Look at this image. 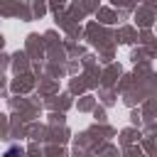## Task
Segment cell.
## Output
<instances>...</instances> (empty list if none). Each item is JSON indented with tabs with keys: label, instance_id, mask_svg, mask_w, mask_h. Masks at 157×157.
<instances>
[{
	"label": "cell",
	"instance_id": "obj_1",
	"mask_svg": "<svg viewBox=\"0 0 157 157\" xmlns=\"http://www.w3.org/2000/svg\"><path fill=\"white\" fill-rule=\"evenodd\" d=\"M20 155H22V152H20V150H17V147H12V150H10V152H7V157H20Z\"/></svg>",
	"mask_w": 157,
	"mask_h": 157
}]
</instances>
